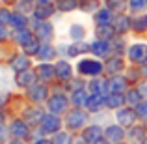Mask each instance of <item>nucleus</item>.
Wrapping results in <instances>:
<instances>
[{
  "label": "nucleus",
  "instance_id": "obj_26",
  "mask_svg": "<svg viewBox=\"0 0 147 144\" xmlns=\"http://www.w3.org/2000/svg\"><path fill=\"white\" fill-rule=\"evenodd\" d=\"M22 47H24V51H26V53H32V54H37V53H39V49H41L39 45H37V41L34 40V38H32L30 41H26V43L22 45Z\"/></svg>",
  "mask_w": 147,
  "mask_h": 144
},
{
  "label": "nucleus",
  "instance_id": "obj_8",
  "mask_svg": "<svg viewBox=\"0 0 147 144\" xmlns=\"http://www.w3.org/2000/svg\"><path fill=\"white\" fill-rule=\"evenodd\" d=\"M100 135H102V131H100V127H97V126H91L84 131V139H86L88 142H97L100 139Z\"/></svg>",
  "mask_w": 147,
  "mask_h": 144
},
{
  "label": "nucleus",
  "instance_id": "obj_30",
  "mask_svg": "<svg viewBox=\"0 0 147 144\" xmlns=\"http://www.w3.org/2000/svg\"><path fill=\"white\" fill-rule=\"evenodd\" d=\"M106 6H108V10L119 11V10L125 8V0H106Z\"/></svg>",
  "mask_w": 147,
  "mask_h": 144
},
{
  "label": "nucleus",
  "instance_id": "obj_23",
  "mask_svg": "<svg viewBox=\"0 0 147 144\" xmlns=\"http://www.w3.org/2000/svg\"><path fill=\"white\" fill-rule=\"evenodd\" d=\"M129 26H130V23H129L127 17H117L115 19V30H117V32H127Z\"/></svg>",
  "mask_w": 147,
  "mask_h": 144
},
{
  "label": "nucleus",
  "instance_id": "obj_39",
  "mask_svg": "<svg viewBox=\"0 0 147 144\" xmlns=\"http://www.w3.org/2000/svg\"><path fill=\"white\" fill-rule=\"evenodd\" d=\"M129 101H130V103H140V92L132 90V92L129 94Z\"/></svg>",
  "mask_w": 147,
  "mask_h": 144
},
{
  "label": "nucleus",
  "instance_id": "obj_4",
  "mask_svg": "<svg viewBox=\"0 0 147 144\" xmlns=\"http://www.w3.org/2000/svg\"><path fill=\"white\" fill-rule=\"evenodd\" d=\"M61 126L60 118H58L56 114H47L43 116V129L49 131V133H52V131H58V127Z\"/></svg>",
  "mask_w": 147,
  "mask_h": 144
},
{
  "label": "nucleus",
  "instance_id": "obj_37",
  "mask_svg": "<svg viewBox=\"0 0 147 144\" xmlns=\"http://www.w3.org/2000/svg\"><path fill=\"white\" fill-rule=\"evenodd\" d=\"M9 19H11V13L7 10H0V25L2 23H9Z\"/></svg>",
  "mask_w": 147,
  "mask_h": 144
},
{
  "label": "nucleus",
  "instance_id": "obj_48",
  "mask_svg": "<svg viewBox=\"0 0 147 144\" xmlns=\"http://www.w3.org/2000/svg\"><path fill=\"white\" fill-rule=\"evenodd\" d=\"M26 2H30V0H26Z\"/></svg>",
  "mask_w": 147,
  "mask_h": 144
},
{
  "label": "nucleus",
  "instance_id": "obj_36",
  "mask_svg": "<svg viewBox=\"0 0 147 144\" xmlns=\"http://www.w3.org/2000/svg\"><path fill=\"white\" fill-rule=\"evenodd\" d=\"M136 114L142 116V118H145L147 116V101H144V103H138L136 107Z\"/></svg>",
  "mask_w": 147,
  "mask_h": 144
},
{
  "label": "nucleus",
  "instance_id": "obj_49",
  "mask_svg": "<svg viewBox=\"0 0 147 144\" xmlns=\"http://www.w3.org/2000/svg\"><path fill=\"white\" fill-rule=\"evenodd\" d=\"M145 90H147V88H145Z\"/></svg>",
  "mask_w": 147,
  "mask_h": 144
},
{
  "label": "nucleus",
  "instance_id": "obj_27",
  "mask_svg": "<svg viewBox=\"0 0 147 144\" xmlns=\"http://www.w3.org/2000/svg\"><path fill=\"white\" fill-rule=\"evenodd\" d=\"M9 23L15 26V28H19V30H21V28H24V25H26V19L22 17V15H19V13H17V15H11Z\"/></svg>",
  "mask_w": 147,
  "mask_h": 144
},
{
  "label": "nucleus",
  "instance_id": "obj_40",
  "mask_svg": "<svg viewBox=\"0 0 147 144\" xmlns=\"http://www.w3.org/2000/svg\"><path fill=\"white\" fill-rule=\"evenodd\" d=\"M67 135H65V133H60V135H58V137H56V144H67Z\"/></svg>",
  "mask_w": 147,
  "mask_h": 144
},
{
  "label": "nucleus",
  "instance_id": "obj_28",
  "mask_svg": "<svg viewBox=\"0 0 147 144\" xmlns=\"http://www.w3.org/2000/svg\"><path fill=\"white\" fill-rule=\"evenodd\" d=\"M134 28H136V32H144V30H147V15L136 17V21H134Z\"/></svg>",
  "mask_w": 147,
  "mask_h": 144
},
{
  "label": "nucleus",
  "instance_id": "obj_9",
  "mask_svg": "<svg viewBox=\"0 0 147 144\" xmlns=\"http://www.w3.org/2000/svg\"><path fill=\"white\" fill-rule=\"evenodd\" d=\"M54 71H56V68H52V66H49V64H43V66H39V68H37V77H39V79H43V81L52 79V77H54Z\"/></svg>",
  "mask_w": 147,
  "mask_h": 144
},
{
  "label": "nucleus",
  "instance_id": "obj_29",
  "mask_svg": "<svg viewBox=\"0 0 147 144\" xmlns=\"http://www.w3.org/2000/svg\"><path fill=\"white\" fill-rule=\"evenodd\" d=\"M97 6H99V0H82L80 2V8L84 11H93V10H97Z\"/></svg>",
  "mask_w": 147,
  "mask_h": 144
},
{
  "label": "nucleus",
  "instance_id": "obj_24",
  "mask_svg": "<svg viewBox=\"0 0 147 144\" xmlns=\"http://www.w3.org/2000/svg\"><path fill=\"white\" fill-rule=\"evenodd\" d=\"M121 68H123V62L119 60V58H114V60H110L106 64V71L108 73H115V71H119Z\"/></svg>",
  "mask_w": 147,
  "mask_h": 144
},
{
  "label": "nucleus",
  "instance_id": "obj_13",
  "mask_svg": "<svg viewBox=\"0 0 147 144\" xmlns=\"http://www.w3.org/2000/svg\"><path fill=\"white\" fill-rule=\"evenodd\" d=\"M102 103H106V99H104V97L100 96V94H93V96L90 97V99H88V103H86V105L91 109V111H99Z\"/></svg>",
  "mask_w": 147,
  "mask_h": 144
},
{
  "label": "nucleus",
  "instance_id": "obj_11",
  "mask_svg": "<svg viewBox=\"0 0 147 144\" xmlns=\"http://www.w3.org/2000/svg\"><path fill=\"white\" fill-rule=\"evenodd\" d=\"M36 32L39 38H43V40H49L50 36H52V26L49 25V23H39V25L36 26Z\"/></svg>",
  "mask_w": 147,
  "mask_h": 144
},
{
  "label": "nucleus",
  "instance_id": "obj_38",
  "mask_svg": "<svg viewBox=\"0 0 147 144\" xmlns=\"http://www.w3.org/2000/svg\"><path fill=\"white\" fill-rule=\"evenodd\" d=\"M145 6V0H130V8H132V10H142V8Z\"/></svg>",
  "mask_w": 147,
  "mask_h": 144
},
{
  "label": "nucleus",
  "instance_id": "obj_41",
  "mask_svg": "<svg viewBox=\"0 0 147 144\" xmlns=\"http://www.w3.org/2000/svg\"><path fill=\"white\" fill-rule=\"evenodd\" d=\"M4 38H6V30L0 26V40H4Z\"/></svg>",
  "mask_w": 147,
  "mask_h": 144
},
{
  "label": "nucleus",
  "instance_id": "obj_18",
  "mask_svg": "<svg viewBox=\"0 0 147 144\" xmlns=\"http://www.w3.org/2000/svg\"><path fill=\"white\" fill-rule=\"evenodd\" d=\"M28 66H30V62H28V58H26V56H17L13 60V68L17 69V71H26Z\"/></svg>",
  "mask_w": 147,
  "mask_h": 144
},
{
  "label": "nucleus",
  "instance_id": "obj_20",
  "mask_svg": "<svg viewBox=\"0 0 147 144\" xmlns=\"http://www.w3.org/2000/svg\"><path fill=\"white\" fill-rule=\"evenodd\" d=\"M11 131H13V135H17V137H21V139L28 135V127H26L22 122H15L13 127H11Z\"/></svg>",
  "mask_w": 147,
  "mask_h": 144
},
{
  "label": "nucleus",
  "instance_id": "obj_3",
  "mask_svg": "<svg viewBox=\"0 0 147 144\" xmlns=\"http://www.w3.org/2000/svg\"><path fill=\"white\" fill-rule=\"evenodd\" d=\"M49 109L52 114H58V112H63L67 109V99L63 96H54L49 99Z\"/></svg>",
  "mask_w": 147,
  "mask_h": 144
},
{
  "label": "nucleus",
  "instance_id": "obj_31",
  "mask_svg": "<svg viewBox=\"0 0 147 144\" xmlns=\"http://www.w3.org/2000/svg\"><path fill=\"white\" fill-rule=\"evenodd\" d=\"M50 13H52V8L50 6H41L36 10V17H39V19H47Z\"/></svg>",
  "mask_w": 147,
  "mask_h": 144
},
{
  "label": "nucleus",
  "instance_id": "obj_50",
  "mask_svg": "<svg viewBox=\"0 0 147 144\" xmlns=\"http://www.w3.org/2000/svg\"><path fill=\"white\" fill-rule=\"evenodd\" d=\"M145 144H147V142H145Z\"/></svg>",
  "mask_w": 147,
  "mask_h": 144
},
{
  "label": "nucleus",
  "instance_id": "obj_1",
  "mask_svg": "<svg viewBox=\"0 0 147 144\" xmlns=\"http://www.w3.org/2000/svg\"><path fill=\"white\" fill-rule=\"evenodd\" d=\"M78 71L82 75H99L102 71V66L97 60H82L78 64Z\"/></svg>",
  "mask_w": 147,
  "mask_h": 144
},
{
  "label": "nucleus",
  "instance_id": "obj_45",
  "mask_svg": "<svg viewBox=\"0 0 147 144\" xmlns=\"http://www.w3.org/2000/svg\"><path fill=\"white\" fill-rule=\"evenodd\" d=\"M2 103H4V97H2V99H0V105H2Z\"/></svg>",
  "mask_w": 147,
  "mask_h": 144
},
{
  "label": "nucleus",
  "instance_id": "obj_6",
  "mask_svg": "<svg viewBox=\"0 0 147 144\" xmlns=\"http://www.w3.org/2000/svg\"><path fill=\"white\" fill-rule=\"evenodd\" d=\"M84 122H86V114L80 111H75L67 116V126L69 127H82Z\"/></svg>",
  "mask_w": 147,
  "mask_h": 144
},
{
  "label": "nucleus",
  "instance_id": "obj_35",
  "mask_svg": "<svg viewBox=\"0 0 147 144\" xmlns=\"http://www.w3.org/2000/svg\"><path fill=\"white\" fill-rule=\"evenodd\" d=\"M97 34H99L100 38H112V36H114V30H112L110 26L104 25V26H99V32Z\"/></svg>",
  "mask_w": 147,
  "mask_h": 144
},
{
  "label": "nucleus",
  "instance_id": "obj_32",
  "mask_svg": "<svg viewBox=\"0 0 147 144\" xmlns=\"http://www.w3.org/2000/svg\"><path fill=\"white\" fill-rule=\"evenodd\" d=\"M76 8V0H60V10L61 11H71Z\"/></svg>",
  "mask_w": 147,
  "mask_h": 144
},
{
  "label": "nucleus",
  "instance_id": "obj_46",
  "mask_svg": "<svg viewBox=\"0 0 147 144\" xmlns=\"http://www.w3.org/2000/svg\"><path fill=\"white\" fill-rule=\"evenodd\" d=\"M13 144H22V142H13Z\"/></svg>",
  "mask_w": 147,
  "mask_h": 144
},
{
  "label": "nucleus",
  "instance_id": "obj_43",
  "mask_svg": "<svg viewBox=\"0 0 147 144\" xmlns=\"http://www.w3.org/2000/svg\"><path fill=\"white\" fill-rule=\"evenodd\" d=\"M93 144H108V141H102V139H99V141L93 142Z\"/></svg>",
  "mask_w": 147,
  "mask_h": 144
},
{
  "label": "nucleus",
  "instance_id": "obj_10",
  "mask_svg": "<svg viewBox=\"0 0 147 144\" xmlns=\"http://www.w3.org/2000/svg\"><path fill=\"white\" fill-rule=\"evenodd\" d=\"M32 83H34V73L28 71V69H26V71H21L17 75V84L19 86H30Z\"/></svg>",
  "mask_w": 147,
  "mask_h": 144
},
{
  "label": "nucleus",
  "instance_id": "obj_2",
  "mask_svg": "<svg viewBox=\"0 0 147 144\" xmlns=\"http://www.w3.org/2000/svg\"><path fill=\"white\" fill-rule=\"evenodd\" d=\"M129 56H130V60L136 62V64H144L147 60V45H142V43L132 45L130 51H129Z\"/></svg>",
  "mask_w": 147,
  "mask_h": 144
},
{
  "label": "nucleus",
  "instance_id": "obj_12",
  "mask_svg": "<svg viewBox=\"0 0 147 144\" xmlns=\"http://www.w3.org/2000/svg\"><path fill=\"white\" fill-rule=\"evenodd\" d=\"M123 88H125V81H123L121 77H115V79H112L110 83H108V90H110L112 94H121Z\"/></svg>",
  "mask_w": 147,
  "mask_h": 144
},
{
  "label": "nucleus",
  "instance_id": "obj_7",
  "mask_svg": "<svg viewBox=\"0 0 147 144\" xmlns=\"http://www.w3.org/2000/svg\"><path fill=\"white\" fill-rule=\"evenodd\" d=\"M104 137H106L108 142H119L123 139V129H121V127H117V126H110V127H106Z\"/></svg>",
  "mask_w": 147,
  "mask_h": 144
},
{
  "label": "nucleus",
  "instance_id": "obj_15",
  "mask_svg": "<svg viewBox=\"0 0 147 144\" xmlns=\"http://www.w3.org/2000/svg\"><path fill=\"white\" fill-rule=\"evenodd\" d=\"M30 97H32V99H36V101L45 99V97H47V88H45V86H41V84L34 86L32 90H30Z\"/></svg>",
  "mask_w": 147,
  "mask_h": 144
},
{
  "label": "nucleus",
  "instance_id": "obj_47",
  "mask_svg": "<svg viewBox=\"0 0 147 144\" xmlns=\"http://www.w3.org/2000/svg\"><path fill=\"white\" fill-rule=\"evenodd\" d=\"M7 2H11V0H7Z\"/></svg>",
  "mask_w": 147,
  "mask_h": 144
},
{
  "label": "nucleus",
  "instance_id": "obj_33",
  "mask_svg": "<svg viewBox=\"0 0 147 144\" xmlns=\"http://www.w3.org/2000/svg\"><path fill=\"white\" fill-rule=\"evenodd\" d=\"M84 34H86V32H84V28H82V26H71V36L73 38H75V40H82V38H84Z\"/></svg>",
  "mask_w": 147,
  "mask_h": 144
},
{
  "label": "nucleus",
  "instance_id": "obj_17",
  "mask_svg": "<svg viewBox=\"0 0 147 144\" xmlns=\"http://www.w3.org/2000/svg\"><path fill=\"white\" fill-rule=\"evenodd\" d=\"M95 21H97L100 26L108 25V23L112 21V13H110V10H100L99 13H97V17H95Z\"/></svg>",
  "mask_w": 147,
  "mask_h": 144
},
{
  "label": "nucleus",
  "instance_id": "obj_25",
  "mask_svg": "<svg viewBox=\"0 0 147 144\" xmlns=\"http://www.w3.org/2000/svg\"><path fill=\"white\" fill-rule=\"evenodd\" d=\"M37 54H39V58H43V60H50L56 53H54V49L50 47V45H45V47L39 49V53H37Z\"/></svg>",
  "mask_w": 147,
  "mask_h": 144
},
{
  "label": "nucleus",
  "instance_id": "obj_34",
  "mask_svg": "<svg viewBox=\"0 0 147 144\" xmlns=\"http://www.w3.org/2000/svg\"><path fill=\"white\" fill-rule=\"evenodd\" d=\"M73 101H75L76 105H86V103H88V99H86V94H84L82 90L75 92V96H73Z\"/></svg>",
  "mask_w": 147,
  "mask_h": 144
},
{
  "label": "nucleus",
  "instance_id": "obj_16",
  "mask_svg": "<svg viewBox=\"0 0 147 144\" xmlns=\"http://www.w3.org/2000/svg\"><path fill=\"white\" fill-rule=\"evenodd\" d=\"M121 103H123V96L121 94H110L106 97V105L110 109H117V107H121Z\"/></svg>",
  "mask_w": 147,
  "mask_h": 144
},
{
  "label": "nucleus",
  "instance_id": "obj_14",
  "mask_svg": "<svg viewBox=\"0 0 147 144\" xmlns=\"http://www.w3.org/2000/svg\"><path fill=\"white\" fill-rule=\"evenodd\" d=\"M56 73L60 79H71V66L67 62H60L56 66Z\"/></svg>",
  "mask_w": 147,
  "mask_h": 144
},
{
  "label": "nucleus",
  "instance_id": "obj_22",
  "mask_svg": "<svg viewBox=\"0 0 147 144\" xmlns=\"http://www.w3.org/2000/svg\"><path fill=\"white\" fill-rule=\"evenodd\" d=\"M15 40H17L21 45H24L26 41H30V40H32V34H30V32H26L24 28H21V30H17V32H15Z\"/></svg>",
  "mask_w": 147,
  "mask_h": 144
},
{
  "label": "nucleus",
  "instance_id": "obj_5",
  "mask_svg": "<svg viewBox=\"0 0 147 144\" xmlns=\"http://www.w3.org/2000/svg\"><path fill=\"white\" fill-rule=\"evenodd\" d=\"M117 120L121 126H132L134 120H136V112L130 111V109H123V111L117 112Z\"/></svg>",
  "mask_w": 147,
  "mask_h": 144
},
{
  "label": "nucleus",
  "instance_id": "obj_21",
  "mask_svg": "<svg viewBox=\"0 0 147 144\" xmlns=\"http://www.w3.org/2000/svg\"><path fill=\"white\" fill-rule=\"evenodd\" d=\"M91 47L90 45H86V43H76V45H73L71 49H69V54L71 56H76V54H82V53H88Z\"/></svg>",
  "mask_w": 147,
  "mask_h": 144
},
{
  "label": "nucleus",
  "instance_id": "obj_42",
  "mask_svg": "<svg viewBox=\"0 0 147 144\" xmlns=\"http://www.w3.org/2000/svg\"><path fill=\"white\" fill-rule=\"evenodd\" d=\"M41 6H50V0H39Z\"/></svg>",
  "mask_w": 147,
  "mask_h": 144
},
{
  "label": "nucleus",
  "instance_id": "obj_19",
  "mask_svg": "<svg viewBox=\"0 0 147 144\" xmlns=\"http://www.w3.org/2000/svg\"><path fill=\"white\" fill-rule=\"evenodd\" d=\"M91 51H93L95 54H99V56H104V54L108 53V43L106 41H95V43L91 45Z\"/></svg>",
  "mask_w": 147,
  "mask_h": 144
},
{
  "label": "nucleus",
  "instance_id": "obj_44",
  "mask_svg": "<svg viewBox=\"0 0 147 144\" xmlns=\"http://www.w3.org/2000/svg\"><path fill=\"white\" fill-rule=\"evenodd\" d=\"M36 144H52V142H50V141H37Z\"/></svg>",
  "mask_w": 147,
  "mask_h": 144
}]
</instances>
